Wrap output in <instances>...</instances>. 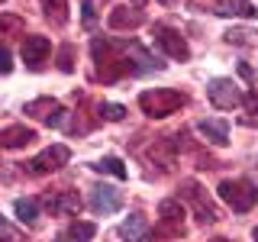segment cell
<instances>
[{
	"instance_id": "obj_1",
	"label": "cell",
	"mask_w": 258,
	"mask_h": 242,
	"mask_svg": "<svg viewBox=\"0 0 258 242\" xmlns=\"http://www.w3.org/2000/svg\"><path fill=\"white\" fill-rule=\"evenodd\" d=\"M187 103V97H184L181 91H171V87H155V91H145L139 97V107L145 116H152V119H165V116H171V113H177Z\"/></svg>"
},
{
	"instance_id": "obj_2",
	"label": "cell",
	"mask_w": 258,
	"mask_h": 242,
	"mask_svg": "<svg viewBox=\"0 0 258 242\" xmlns=\"http://www.w3.org/2000/svg\"><path fill=\"white\" fill-rule=\"evenodd\" d=\"M216 194H220L223 204H229L236 213H245V210L255 207L258 200V191L252 181H242V177H232V181H223L220 188H216Z\"/></svg>"
},
{
	"instance_id": "obj_3",
	"label": "cell",
	"mask_w": 258,
	"mask_h": 242,
	"mask_svg": "<svg viewBox=\"0 0 258 242\" xmlns=\"http://www.w3.org/2000/svg\"><path fill=\"white\" fill-rule=\"evenodd\" d=\"M207 97L216 110H236L239 103L245 100V94L239 91V84L232 78H213L207 84Z\"/></svg>"
},
{
	"instance_id": "obj_4",
	"label": "cell",
	"mask_w": 258,
	"mask_h": 242,
	"mask_svg": "<svg viewBox=\"0 0 258 242\" xmlns=\"http://www.w3.org/2000/svg\"><path fill=\"white\" fill-rule=\"evenodd\" d=\"M152 36H155V45L168 55V58H177V62L190 58V48H187V42H184V36L177 29L165 26V23H155V26H152Z\"/></svg>"
},
{
	"instance_id": "obj_5",
	"label": "cell",
	"mask_w": 258,
	"mask_h": 242,
	"mask_svg": "<svg viewBox=\"0 0 258 242\" xmlns=\"http://www.w3.org/2000/svg\"><path fill=\"white\" fill-rule=\"evenodd\" d=\"M68 158H71V149H68V145H61V142H55V145H48L45 152H39V155L29 161L26 171H29V174H48V171H58V168H61Z\"/></svg>"
},
{
	"instance_id": "obj_6",
	"label": "cell",
	"mask_w": 258,
	"mask_h": 242,
	"mask_svg": "<svg viewBox=\"0 0 258 242\" xmlns=\"http://www.w3.org/2000/svg\"><path fill=\"white\" fill-rule=\"evenodd\" d=\"M181 188H184L181 194H184V197H187L190 204H194V210H197V220H200V223H216V220H220L216 207L210 204V197H204V188H200L197 181H184Z\"/></svg>"
},
{
	"instance_id": "obj_7",
	"label": "cell",
	"mask_w": 258,
	"mask_h": 242,
	"mask_svg": "<svg viewBox=\"0 0 258 242\" xmlns=\"http://www.w3.org/2000/svg\"><path fill=\"white\" fill-rule=\"evenodd\" d=\"M119 207H123V194H119L116 188H110V184H97V188L91 191V210L97 216H110V213H116Z\"/></svg>"
},
{
	"instance_id": "obj_8",
	"label": "cell",
	"mask_w": 258,
	"mask_h": 242,
	"mask_svg": "<svg viewBox=\"0 0 258 242\" xmlns=\"http://www.w3.org/2000/svg\"><path fill=\"white\" fill-rule=\"evenodd\" d=\"M26 113L29 116H39L45 119V126H61L64 123V107L52 97H39V100H29L26 103Z\"/></svg>"
},
{
	"instance_id": "obj_9",
	"label": "cell",
	"mask_w": 258,
	"mask_h": 242,
	"mask_svg": "<svg viewBox=\"0 0 258 242\" xmlns=\"http://www.w3.org/2000/svg\"><path fill=\"white\" fill-rule=\"evenodd\" d=\"M48 52H52V42L45 36H26L23 39V62H26V68H32V71L42 68Z\"/></svg>"
},
{
	"instance_id": "obj_10",
	"label": "cell",
	"mask_w": 258,
	"mask_h": 242,
	"mask_svg": "<svg viewBox=\"0 0 258 242\" xmlns=\"http://www.w3.org/2000/svg\"><path fill=\"white\" fill-rule=\"evenodd\" d=\"M45 210H48L52 216L78 213V210H81V197H78V191H58V194H48V197H45Z\"/></svg>"
},
{
	"instance_id": "obj_11",
	"label": "cell",
	"mask_w": 258,
	"mask_h": 242,
	"mask_svg": "<svg viewBox=\"0 0 258 242\" xmlns=\"http://www.w3.org/2000/svg\"><path fill=\"white\" fill-rule=\"evenodd\" d=\"M36 142V129L29 126H7L0 129V149H23V145Z\"/></svg>"
},
{
	"instance_id": "obj_12",
	"label": "cell",
	"mask_w": 258,
	"mask_h": 242,
	"mask_svg": "<svg viewBox=\"0 0 258 242\" xmlns=\"http://www.w3.org/2000/svg\"><path fill=\"white\" fill-rule=\"evenodd\" d=\"M197 133L204 136L210 145H226L229 142V123H226V119H200Z\"/></svg>"
},
{
	"instance_id": "obj_13",
	"label": "cell",
	"mask_w": 258,
	"mask_h": 242,
	"mask_svg": "<svg viewBox=\"0 0 258 242\" xmlns=\"http://www.w3.org/2000/svg\"><path fill=\"white\" fill-rule=\"evenodd\" d=\"M119 239H126V242H149V223H145V216L133 213L129 220H123V226H119Z\"/></svg>"
},
{
	"instance_id": "obj_14",
	"label": "cell",
	"mask_w": 258,
	"mask_h": 242,
	"mask_svg": "<svg viewBox=\"0 0 258 242\" xmlns=\"http://www.w3.org/2000/svg\"><path fill=\"white\" fill-rule=\"evenodd\" d=\"M145 23V13L142 10H129V7H116V10L110 13V26L113 29H136V26H142Z\"/></svg>"
},
{
	"instance_id": "obj_15",
	"label": "cell",
	"mask_w": 258,
	"mask_h": 242,
	"mask_svg": "<svg viewBox=\"0 0 258 242\" xmlns=\"http://www.w3.org/2000/svg\"><path fill=\"white\" fill-rule=\"evenodd\" d=\"M158 216L165 220L168 226H171L174 232H184V226H181V220H184V207H181V200H161L158 204Z\"/></svg>"
},
{
	"instance_id": "obj_16",
	"label": "cell",
	"mask_w": 258,
	"mask_h": 242,
	"mask_svg": "<svg viewBox=\"0 0 258 242\" xmlns=\"http://www.w3.org/2000/svg\"><path fill=\"white\" fill-rule=\"evenodd\" d=\"M216 13H226V16H245V20H255V16H258L255 4H248V0H220V4H216Z\"/></svg>"
},
{
	"instance_id": "obj_17",
	"label": "cell",
	"mask_w": 258,
	"mask_h": 242,
	"mask_svg": "<svg viewBox=\"0 0 258 242\" xmlns=\"http://www.w3.org/2000/svg\"><path fill=\"white\" fill-rule=\"evenodd\" d=\"M13 213H16V220H20V223L36 226V223H39V200H32V197L13 200Z\"/></svg>"
},
{
	"instance_id": "obj_18",
	"label": "cell",
	"mask_w": 258,
	"mask_h": 242,
	"mask_svg": "<svg viewBox=\"0 0 258 242\" xmlns=\"http://www.w3.org/2000/svg\"><path fill=\"white\" fill-rule=\"evenodd\" d=\"M94 168V171H100V174H113V177H119V181H123V177L129 174L126 171V165H123V161H119V158H100V161H97V165H91Z\"/></svg>"
},
{
	"instance_id": "obj_19",
	"label": "cell",
	"mask_w": 258,
	"mask_h": 242,
	"mask_svg": "<svg viewBox=\"0 0 258 242\" xmlns=\"http://www.w3.org/2000/svg\"><path fill=\"white\" fill-rule=\"evenodd\" d=\"M42 7H45V16L58 26L68 20V0H42Z\"/></svg>"
},
{
	"instance_id": "obj_20",
	"label": "cell",
	"mask_w": 258,
	"mask_h": 242,
	"mask_svg": "<svg viewBox=\"0 0 258 242\" xmlns=\"http://www.w3.org/2000/svg\"><path fill=\"white\" fill-rule=\"evenodd\" d=\"M94 223H71V229H68V239H75V242H91L94 239Z\"/></svg>"
},
{
	"instance_id": "obj_21",
	"label": "cell",
	"mask_w": 258,
	"mask_h": 242,
	"mask_svg": "<svg viewBox=\"0 0 258 242\" xmlns=\"http://www.w3.org/2000/svg\"><path fill=\"white\" fill-rule=\"evenodd\" d=\"M7 32H10V36H20V32H23V20H20V16H10V13L0 16V36H7Z\"/></svg>"
},
{
	"instance_id": "obj_22",
	"label": "cell",
	"mask_w": 258,
	"mask_h": 242,
	"mask_svg": "<svg viewBox=\"0 0 258 242\" xmlns=\"http://www.w3.org/2000/svg\"><path fill=\"white\" fill-rule=\"evenodd\" d=\"M97 110H100V116L110 119V123H119V119L126 116V107H119V103H100Z\"/></svg>"
},
{
	"instance_id": "obj_23",
	"label": "cell",
	"mask_w": 258,
	"mask_h": 242,
	"mask_svg": "<svg viewBox=\"0 0 258 242\" xmlns=\"http://www.w3.org/2000/svg\"><path fill=\"white\" fill-rule=\"evenodd\" d=\"M242 103H245V110H248V113H252V116L258 119V91H248Z\"/></svg>"
},
{
	"instance_id": "obj_24",
	"label": "cell",
	"mask_w": 258,
	"mask_h": 242,
	"mask_svg": "<svg viewBox=\"0 0 258 242\" xmlns=\"http://www.w3.org/2000/svg\"><path fill=\"white\" fill-rule=\"evenodd\" d=\"M13 71V62H10V52L7 48H0V75H10Z\"/></svg>"
},
{
	"instance_id": "obj_25",
	"label": "cell",
	"mask_w": 258,
	"mask_h": 242,
	"mask_svg": "<svg viewBox=\"0 0 258 242\" xmlns=\"http://www.w3.org/2000/svg\"><path fill=\"white\" fill-rule=\"evenodd\" d=\"M0 239H4V242H13L16 239V232L10 229V223H7L4 216H0Z\"/></svg>"
},
{
	"instance_id": "obj_26",
	"label": "cell",
	"mask_w": 258,
	"mask_h": 242,
	"mask_svg": "<svg viewBox=\"0 0 258 242\" xmlns=\"http://www.w3.org/2000/svg\"><path fill=\"white\" fill-rule=\"evenodd\" d=\"M58 68H61V71H71V68H75V65H71V45H64V48H61V62H58Z\"/></svg>"
},
{
	"instance_id": "obj_27",
	"label": "cell",
	"mask_w": 258,
	"mask_h": 242,
	"mask_svg": "<svg viewBox=\"0 0 258 242\" xmlns=\"http://www.w3.org/2000/svg\"><path fill=\"white\" fill-rule=\"evenodd\" d=\"M81 10H84V26H94V4H91V0H84Z\"/></svg>"
},
{
	"instance_id": "obj_28",
	"label": "cell",
	"mask_w": 258,
	"mask_h": 242,
	"mask_svg": "<svg viewBox=\"0 0 258 242\" xmlns=\"http://www.w3.org/2000/svg\"><path fill=\"white\" fill-rule=\"evenodd\" d=\"M252 239H255V242H258V226H255V232H252Z\"/></svg>"
},
{
	"instance_id": "obj_29",
	"label": "cell",
	"mask_w": 258,
	"mask_h": 242,
	"mask_svg": "<svg viewBox=\"0 0 258 242\" xmlns=\"http://www.w3.org/2000/svg\"><path fill=\"white\" fill-rule=\"evenodd\" d=\"M133 4H136V7H139V4H145V0H133Z\"/></svg>"
},
{
	"instance_id": "obj_30",
	"label": "cell",
	"mask_w": 258,
	"mask_h": 242,
	"mask_svg": "<svg viewBox=\"0 0 258 242\" xmlns=\"http://www.w3.org/2000/svg\"><path fill=\"white\" fill-rule=\"evenodd\" d=\"M213 242H226V239H213Z\"/></svg>"
}]
</instances>
